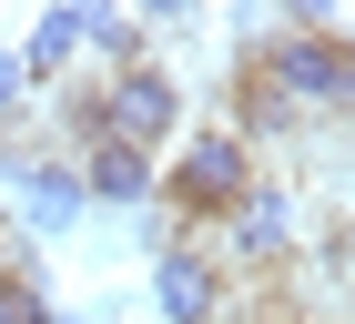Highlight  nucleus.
<instances>
[{
  "label": "nucleus",
  "instance_id": "obj_1",
  "mask_svg": "<svg viewBox=\"0 0 355 324\" xmlns=\"http://www.w3.org/2000/svg\"><path fill=\"white\" fill-rule=\"evenodd\" d=\"M264 183L254 172V142L234 132V122H203V132L173 152V172H163V192H173V233H214L244 192Z\"/></svg>",
  "mask_w": 355,
  "mask_h": 324
},
{
  "label": "nucleus",
  "instance_id": "obj_2",
  "mask_svg": "<svg viewBox=\"0 0 355 324\" xmlns=\"http://www.w3.org/2000/svg\"><path fill=\"white\" fill-rule=\"evenodd\" d=\"M193 243L214 253L223 284H234V273H254V284H264V273H284V264L304 253V243H295V192H284V183H254L244 203L214 223V233H193Z\"/></svg>",
  "mask_w": 355,
  "mask_h": 324
},
{
  "label": "nucleus",
  "instance_id": "obj_3",
  "mask_svg": "<svg viewBox=\"0 0 355 324\" xmlns=\"http://www.w3.org/2000/svg\"><path fill=\"white\" fill-rule=\"evenodd\" d=\"M173 122H183V81L163 61H132V71L102 81V142H132V152H163Z\"/></svg>",
  "mask_w": 355,
  "mask_h": 324
},
{
  "label": "nucleus",
  "instance_id": "obj_4",
  "mask_svg": "<svg viewBox=\"0 0 355 324\" xmlns=\"http://www.w3.org/2000/svg\"><path fill=\"white\" fill-rule=\"evenodd\" d=\"M153 304H163V324H234V284L214 273V253L193 233H173L153 253Z\"/></svg>",
  "mask_w": 355,
  "mask_h": 324
},
{
  "label": "nucleus",
  "instance_id": "obj_5",
  "mask_svg": "<svg viewBox=\"0 0 355 324\" xmlns=\"http://www.w3.org/2000/svg\"><path fill=\"white\" fill-rule=\"evenodd\" d=\"M71 172H82V192H92V203H153V192H163V162H153V152H132V142H92Z\"/></svg>",
  "mask_w": 355,
  "mask_h": 324
},
{
  "label": "nucleus",
  "instance_id": "obj_6",
  "mask_svg": "<svg viewBox=\"0 0 355 324\" xmlns=\"http://www.w3.org/2000/svg\"><path fill=\"white\" fill-rule=\"evenodd\" d=\"M21 61H31V81H82L92 71V10H51L21 41Z\"/></svg>",
  "mask_w": 355,
  "mask_h": 324
},
{
  "label": "nucleus",
  "instance_id": "obj_7",
  "mask_svg": "<svg viewBox=\"0 0 355 324\" xmlns=\"http://www.w3.org/2000/svg\"><path fill=\"white\" fill-rule=\"evenodd\" d=\"M92 61H102V81H112V71H132V61H153V51H142V21L92 10Z\"/></svg>",
  "mask_w": 355,
  "mask_h": 324
},
{
  "label": "nucleus",
  "instance_id": "obj_8",
  "mask_svg": "<svg viewBox=\"0 0 355 324\" xmlns=\"http://www.w3.org/2000/svg\"><path fill=\"white\" fill-rule=\"evenodd\" d=\"M0 324H61V314H51V294H41V273H31V264H21V273H0Z\"/></svg>",
  "mask_w": 355,
  "mask_h": 324
},
{
  "label": "nucleus",
  "instance_id": "obj_9",
  "mask_svg": "<svg viewBox=\"0 0 355 324\" xmlns=\"http://www.w3.org/2000/svg\"><path fill=\"white\" fill-rule=\"evenodd\" d=\"M21 102H31V61L0 51V111H21Z\"/></svg>",
  "mask_w": 355,
  "mask_h": 324
},
{
  "label": "nucleus",
  "instance_id": "obj_10",
  "mask_svg": "<svg viewBox=\"0 0 355 324\" xmlns=\"http://www.w3.org/2000/svg\"><path fill=\"white\" fill-rule=\"evenodd\" d=\"M345 122H355V51H345Z\"/></svg>",
  "mask_w": 355,
  "mask_h": 324
},
{
  "label": "nucleus",
  "instance_id": "obj_11",
  "mask_svg": "<svg viewBox=\"0 0 355 324\" xmlns=\"http://www.w3.org/2000/svg\"><path fill=\"white\" fill-rule=\"evenodd\" d=\"M345 273H355V233H345Z\"/></svg>",
  "mask_w": 355,
  "mask_h": 324
}]
</instances>
